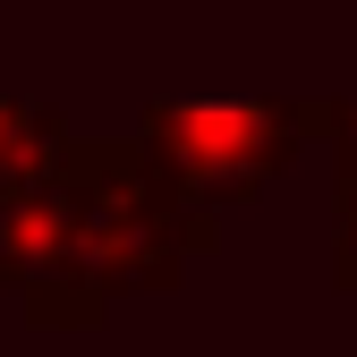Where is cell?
<instances>
[{
  "instance_id": "cell-1",
  "label": "cell",
  "mask_w": 357,
  "mask_h": 357,
  "mask_svg": "<svg viewBox=\"0 0 357 357\" xmlns=\"http://www.w3.org/2000/svg\"><path fill=\"white\" fill-rule=\"evenodd\" d=\"M221 247V221L188 213L153 162L137 153V137H94V178H85V213L52 264V281L26 289V324L34 332H85L111 315V298H145V289H178L196 255Z\"/></svg>"
},
{
  "instance_id": "cell-2",
  "label": "cell",
  "mask_w": 357,
  "mask_h": 357,
  "mask_svg": "<svg viewBox=\"0 0 357 357\" xmlns=\"http://www.w3.org/2000/svg\"><path fill=\"white\" fill-rule=\"evenodd\" d=\"M306 137H315V102L306 94H162L137 119V153L204 221L255 204L298 162Z\"/></svg>"
},
{
  "instance_id": "cell-3",
  "label": "cell",
  "mask_w": 357,
  "mask_h": 357,
  "mask_svg": "<svg viewBox=\"0 0 357 357\" xmlns=\"http://www.w3.org/2000/svg\"><path fill=\"white\" fill-rule=\"evenodd\" d=\"M77 137V128L52 111V102H26V94H0V196L26 188L34 170H52L60 145Z\"/></svg>"
},
{
  "instance_id": "cell-4",
  "label": "cell",
  "mask_w": 357,
  "mask_h": 357,
  "mask_svg": "<svg viewBox=\"0 0 357 357\" xmlns=\"http://www.w3.org/2000/svg\"><path fill=\"white\" fill-rule=\"evenodd\" d=\"M332 289L357 298V170H332Z\"/></svg>"
}]
</instances>
